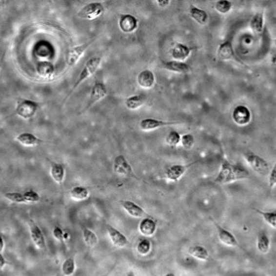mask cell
<instances>
[{
    "mask_svg": "<svg viewBox=\"0 0 276 276\" xmlns=\"http://www.w3.org/2000/svg\"><path fill=\"white\" fill-rule=\"evenodd\" d=\"M151 249H152V244L148 239H141L137 245L138 253L142 256L149 255Z\"/></svg>",
    "mask_w": 276,
    "mask_h": 276,
    "instance_id": "obj_34",
    "label": "cell"
},
{
    "mask_svg": "<svg viewBox=\"0 0 276 276\" xmlns=\"http://www.w3.org/2000/svg\"><path fill=\"white\" fill-rule=\"evenodd\" d=\"M275 44H276V40H275Z\"/></svg>",
    "mask_w": 276,
    "mask_h": 276,
    "instance_id": "obj_48",
    "label": "cell"
},
{
    "mask_svg": "<svg viewBox=\"0 0 276 276\" xmlns=\"http://www.w3.org/2000/svg\"><path fill=\"white\" fill-rule=\"evenodd\" d=\"M90 192L87 188L82 186H76L70 190V197L74 200L81 201L87 199L89 197Z\"/></svg>",
    "mask_w": 276,
    "mask_h": 276,
    "instance_id": "obj_29",
    "label": "cell"
},
{
    "mask_svg": "<svg viewBox=\"0 0 276 276\" xmlns=\"http://www.w3.org/2000/svg\"><path fill=\"white\" fill-rule=\"evenodd\" d=\"M104 12V7L100 2H94L87 3L80 10L78 16L82 19L96 20L99 17H100Z\"/></svg>",
    "mask_w": 276,
    "mask_h": 276,
    "instance_id": "obj_5",
    "label": "cell"
},
{
    "mask_svg": "<svg viewBox=\"0 0 276 276\" xmlns=\"http://www.w3.org/2000/svg\"><path fill=\"white\" fill-rule=\"evenodd\" d=\"M271 246V241L270 238L266 234V232H260L257 235V249L260 253L267 254L270 250Z\"/></svg>",
    "mask_w": 276,
    "mask_h": 276,
    "instance_id": "obj_27",
    "label": "cell"
},
{
    "mask_svg": "<svg viewBox=\"0 0 276 276\" xmlns=\"http://www.w3.org/2000/svg\"><path fill=\"white\" fill-rule=\"evenodd\" d=\"M120 205L124 208V211L133 217L140 218L143 217H149V215L145 213V210L141 207L131 200H122L120 201Z\"/></svg>",
    "mask_w": 276,
    "mask_h": 276,
    "instance_id": "obj_15",
    "label": "cell"
},
{
    "mask_svg": "<svg viewBox=\"0 0 276 276\" xmlns=\"http://www.w3.org/2000/svg\"><path fill=\"white\" fill-rule=\"evenodd\" d=\"M269 187L272 189L276 185V162L275 163L274 166L272 167V171L269 173Z\"/></svg>",
    "mask_w": 276,
    "mask_h": 276,
    "instance_id": "obj_41",
    "label": "cell"
},
{
    "mask_svg": "<svg viewBox=\"0 0 276 276\" xmlns=\"http://www.w3.org/2000/svg\"><path fill=\"white\" fill-rule=\"evenodd\" d=\"M138 82L139 86L145 89H150L155 83V77L151 70H142L138 75Z\"/></svg>",
    "mask_w": 276,
    "mask_h": 276,
    "instance_id": "obj_19",
    "label": "cell"
},
{
    "mask_svg": "<svg viewBox=\"0 0 276 276\" xmlns=\"http://www.w3.org/2000/svg\"><path fill=\"white\" fill-rule=\"evenodd\" d=\"M197 162V161H193L187 165H173V166H170L165 173L166 178L173 182L178 181L186 173V171Z\"/></svg>",
    "mask_w": 276,
    "mask_h": 276,
    "instance_id": "obj_13",
    "label": "cell"
},
{
    "mask_svg": "<svg viewBox=\"0 0 276 276\" xmlns=\"http://www.w3.org/2000/svg\"><path fill=\"white\" fill-rule=\"evenodd\" d=\"M38 109L39 103L38 102L28 99H20L17 101L16 113L22 119H29L36 115Z\"/></svg>",
    "mask_w": 276,
    "mask_h": 276,
    "instance_id": "obj_3",
    "label": "cell"
},
{
    "mask_svg": "<svg viewBox=\"0 0 276 276\" xmlns=\"http://www.w3.org/2000/svg\"><path fill=\"white\" fill-rule=\"evenodd\" d=\"M164 68L172 72L178 74H187L191 71V67L183 61H165L162 64Z\"/></svg>",
    "mask_w": 276,
    "mask_h": 276,
    "instance_id": "obj_23",
    "label": "cell"
},
{
    "mask_svg": "<svg viewBox=\"0 0 276 276\" xmlns=\"http://www.w3.org/2000/svg\"><path fill=\"white\" fill-rule=\"evenodd\" d=\"M100 57L95 56L92 57V59H90L88 61H87V63L85 64V66H83L82 71L80 72L79 77H78L77 79L75 81V84L73 86L72 89L69 92L68 96H66V99H64V103L66 102V99L71 96V94L74 92V91L76 90L82 82H84L85 80L87 79L90 76H92L93 74H95L97 69L99 68V66L101 63Z\"/></svg>",
    "mask_w": 276,
    "mask_h": 276,
    "instance_id": "obj_2",
    "label": "cell"
},
{
    "mask_svg": "<svg viewBox=\"0 0 276 276\" xmlns=\"http://www.w3.org/2000/svg\"><path fill=\"white\" fill-rule=\"evenodd\" d=\"M176 276V275L174 274V273H167V274L163 275V276Z\"/></svg>",
    "mask_w": 276,
    "mask_h": 276,
    "instance_id": "obj_46",
    "label": "cell"
},
{
    "mask_svg": "<svg viewBox=\"0 0 276 276\" xmlns=\"http://www.w3.org/2000/svg\"><path fill=\"white\" fill-rule=\"evenodd\" d=\"M138 230L143 236L151 237L157 231V223L152 218L145 217L140 220Z\"/></svg>",
    "mask_w": 276,
    "mask_h": 276,
    "instance_id": "obj_17",
    "label": "cell"
},
{
    "mask_svg": "<svg viewBox=\"0 0 276 276\" xmlns=\"http://www.w3.org/2000/svg\"><path fill=\"white\" fill-rule=\"evenodd\" d=\"M16 140L24 146H35L44 142V140L31 133H22L17 137Z\"/></svg>",
    "mask_w": 276,
    "mask_h": 276,
    "instance_id": "obj_22",
    "label": "cell"
},
{
    "mask_svg": "<svg viewBox=\"0 0 276 276\" xmlns=\"http://www.w3.org/2000/svg\"><path fill=\"white\" fill-rule=\"evenodd\" d=\"M108 276V275H101V276Z\"/></svg>",
    "mask_w": 276,
    "mask_h": 276,
    "instance_id": "obj_47",
    "label": "cell"
},
{
    "mask_svg": "<svg viewBox=\"0 0 276 276\" xmlns=\"http://www.w3.org/2000/svg\"><path fill=\"white\" fill-rule=\"evenodd\" d=\"M106 230L108 232V237L110 238L113 246L118 248H123L129 244V239L127 238L124 234L117 230L110 225H106Z\"/></svg>",
    "mask_w": 276,
    "mask_h": 276,
    "instance_id": "obj_10",
    "label": "cell"
},
{
    "mask_svg": "<svg viewBox=\"0 0 276 276\" xmlns=\"http://www.w3.org/2000/svg\"><path fill=\"white\" fill-rule=\"evenodd\" d=\"M5 241L4 239L2 237V235L0 234V253H2V251H4Z\"/></svg>",
    "mask_w": 276,
    "mask_h": 276,
    "instance_id": "obj_44",
    "label": "cell"
},
{
    "mask_svg": "<svg viewBox=\"0 0 276 276\" xmlns=\"http://www.w3.org/2000/svg\"><path fill=\"white\" fill-rule=\"evenodd\" d=\"M76 269L75 261L73 257H68L61 265V273L64 276H71L75 273Z\"/></svg>",
    "mask_w": 276,
    "mask_h": 276,
    "instance_id": "obj_33",
    "label": "cell"
},
{
    "mask_svg": "<svg viewBox=\"0 0 276 276\" xmlns=\"http://www.w3.org/2000/svg\"><path fill=\"white\" fill-rule=\"evenodd\" d=\"M250 177V173L243 166L230 163L227 160H224L217 176L214 179V183L217 184H227L235 181L246 179Z\"/></svg>",
    "mask_w": 276,
    "mask_h": 276,
    "instance_id": "obj_1",
    "label": "cell"
},
{
    "mask_svg": "<svg viewBox=\"0 0 276 276\" xmlns=\"http://www.w3.org/2000/svg\"><path fill=\"white\" fill-rule=\"evenodd\" d=\"M108 95V90L103 82H96L92 88V92L90 94V99L88 105L86 109H89L94 103L100 100Z\"/></svg>",
    "mask_w": 276,
    "mask_h": 276,
    "instance_id": "obj_14",
    "label": "cell"
},
{
    "mask_svg": "<svg viewBox=\"0 0 276 276\" xmlns=\"http://www.w3.org/2000/svg\"><path fill=\"white\" fill-rule=\"evenodd\" d=\"M217 58L220 61H229L235 59V53L230 40L222 43L217 50Z\"/></svg>",
    "mask_w": 276,
    "mask_h": 276,
    "instance_id": "obj_18",
    "label": "cell"
},
{
    "mask_svg": "<svg viewBox=\"0 0 276 276\" xmlns=\"http://www.w3.org/2000/svg\"><path fill=\"white\" fill-rule=\"evenodd\" d=\"M0 211H1V206H0Z\"/></svg>",
    "mask_w": 276,
    "mask_h": 276,
    "instance_id": "obj_49",
    "label": "cell"
},
{
    "mask_svg": "<svg viewBox=\"0 0 276 276\" xmlns=\"http://www.w3.org/2000/svg\"><path fill=\"white\" fill-rule=\"evenodd\" d=\"M145 99L146 97L143 94L131 96L125 100V106L130 110H136L145 103Z\"/></svg>",
    "mask_w": 276,
    "mask_h": 276,
    "instance_id": "obj_28",
    "label": "cell"
},
{
    "mask_svg": "<svg viewBox=\"0 0 276 276\" xmlns=\"http://www.w3.org/2000/svg\"><path fill=\"white\" fill-rule=\"evenodd\" d=\"M188 254L192 257L200 261H207L209 258V252L205 247L202 246H191L188 249Z\"/></svg>",
    "mask_w": 276,
    "mask_h": 276,
    "instance_id": "obj_26",
    "label": "cell"
},
{
    "mask_svg": "<svg viewBox=\"0 0 276 276\" xmlns=\"http://www.w3.org/2000/svg\"><path fill=\"white\" fill-rule=\"evenodd\" d=\"M37 74L42 79H50L54 75L55 67L50 61H42L38 62L36 67Z\"/></svg>",
    "mask_w": 276,
    "mask_h": 276,
    "instance_id": "obj_20",
    "label": "cell"
},
{
    "mask_svg": "<svg viewBox=\"0 0 276 276\" xmlns=\"http://www.w3.org/2000/svg\"><path fill=\"white\" fill-rule=\"evenodd\" d=\"M136 276L135 274H134V272L133 271H130V272H128L127 273L126 276Z\"/></svg>",
    "mask_w": 276,
    "mask_h": 276,
    "instance_id": "obj_45",
    "label": "cell"
},
{
    "mask_svg": "<svg viewBox=\"0 0 276 276\" xmlns=\"http://www.w3.org/2000/svg\"><path fill=\"white\" fill-rule=\"evenodd\" d=\"M23 194L26 204H35L40 200V195L33 190H27Z\"/></svg>",
    "mask_w": 276,
    "mask_h": 276,
    "instance_id": "obj_36",
    "label": "cell"
},
{
    "mask_svg": "<svg viewBox=\"0 0 276 276\" xmlns=\"http://www.w3.org/2000/svg\"><path fill=\"white\" fill-rule=\"evenodd\" d=\"M213 224L215 225L217 231L218 238L220 240L221 243L225 246H231V247H240V244L237 240L236 237L231 232L225 230L221 225H219L216 221H213Z\"/></svg>",
    "mask_w": 276,
    "mask_h": 276,
    "instance_id": "obj_9",
    "label": "cell"
},
{
    "mask_svg": "<svg viewBox=\"0 0 276 276\" xmlns=\"http://www.w3.org/2000/svg\"><path fill=\"white\" fill-rule=\"evenodd\" d=\"M253 210L258 213L265 220V222L271 227L276 229V210L275 211H261L257 208H253Z\"/></svg>",
    "mask_w": 276,
    "mask_h": 276,
    "instance_id": "obj_31",
    "label": "cell"
},
{
    "mask_svg": "<svg viewBox=\"0 0 276 276\" xmlns=\"http://www.w3.org/2000/svg\"><path fill=\"white\" fill-rule=\"evenodd\" d=\"M166 144L171 146H176L181 142L180 134L178 132L171 131L169 133L166 138Z\"/></svg>",
    "mask_w": 276,
    "mask_h": 276,
    "instance_id": "obj_38",
    "label": "cell"
},
{
    "mask_svg": "<svg viewBox=\"0 0 276 276\" xmlns=\"http://www.w3.org/2000/svg\"><path fill=\"white\" fill-rule=\"evenodd\" d=\"M192 49L186 45L178 43L171 49V57L174 59H176V61H184L185 59H187L189 57Z\"/></svg>",
    "mask_w": 276,
    "mask_h": 276,
    "instance_id": "obj_21",
    "label": "cell"
},
{
    "mask_svg": "<svg viewBox=\"0 0 276 276\" xmlns=\"http://www.w3.org/2000/svg\"><path fill=\"white\" fill-rule=\"evenodd\" d=\"M29 233H30L31 240L33 241L34 246L40 251L46 250V241H45V235L42 230L37 225L33 220L29 221Z\"/></svg>",
    "mask_w": 276,
    "mask_h": 276,
    "instance_id": "obj_6",
    "label": "cell"
},
{
    "mask_svg": "<svg viewBox=\"0 0 276 276\" xmlns=\"http://www.w3.org/2000/svg\"><path fill=\"white\" fill-rule=\"evenodd\" d=\"M4 197L7 200L15 204H26L25 199L21 192H7L5 193Z\"/></svg>",
    "mask_w": 276,
    "mask_h": 276,
    "instance_id": "obj_35",
    "label": "cell"
},
{
    "mask_svg": "<svg viewBox=\"0 0 276 276\" xmlns=\"http://www.w3.org/2000/svg\"><path fill=\"white\" fill-rule=\"evenodd\" d=\"M232 117H233L234 121L237 125L243 126V125L249 124L251 121V111L249 110V108H246V106H237L236 108H234V110L233 111Z\"/></svg>",
    "mask_w": 276,
    "mask_h": 276,
    "instance_id": "obj_11",
    "label": "cell"
},
{
    "mask_svg": "<svg viewBox=\"0 0 276 276\" xmlns=\"http://www.w3.org/2000/svg\"><path fill=\"white\" fill-rule=\"evenodd\" d=\"M178 124H180V122L165 121L154 118H146L140 120L139 127L143 131H151L156 129H159L161 127L172 126Z\"/></svg>",
    "mask_w": 276,
    "mask_h": 276,
    "instance_id": "obj_8",
    "label": "cell"
},
{
    "mask_svg": "<svg viewBox=\"0 0 276 276\" xmlns=\"http://www.w3.org/2000/svg\"><path fill=\"white\" fill-rule=\"evenodd\" d=\"M194 143L195 138L192 134H184L183 137H181V144L186 150H191L193 147Z\"/></svg>",
    "mask_w": 276,
    "mask_h": 276,
    "instance_id": "obj_39",
    "label": "cell"
},
{
    "mask_svg": "<svg viewBox=\"0 0 276 276\" xmlns=\"http://www.w3.org/2000/svg\"><path fill=\"white\" fill-rule=\"evenodd\" d=\"M190 16L195 21L200 24V25H205L208 21V16L204 10L200 9L199 7H195L192 5L190 7Z\"/></svg>",
    "mask_w": 276,
    "mask_h": 276,
    "instance_id": "obj_25",
    "label": "cell"
},
{
    "mask_svg": "<svg viewBox=\"0 0 276 276\" xmlns=\"http://www.w3.org/2000/svg\"><path fill=\"white\" fill-rule=\"evenodd\" d=\"M59 276V275H58V276Z\"/></svg>",
    "mask_w": 276,
    "mask_h": 276,
    "instance_id": "obj_50",
    "label": "cell"
},
{
    "mask_svg": "<svg viewBox=\"0 0 276 276\" xmlns=\"http://www.w3.org/2000/svg\"><path fill=\"white\" fill-rule=\"evenodd\" d=\"M7 264V260L2 253H0V271L4 268L5 266Z\"/></svg>",
    "mask_w": 276,
    "mask_h": 276,
    "instance_id": "obj_42",
    "label": "cell"
},
{
    "mask_svg": "<svg viewBox=\"0 0 276 276\" xmlns=\"http://www.w3.org/2000/svg\"><path fill=\"white\" fill-rule=\"evenodd\" d=\"M113 171L119 176H131L134 175L133 169L124 155H118L113 162Z\"/></svg>",
    "mask_w": 276,
    "mask_h": 276,
    "instance_id": "obj_12",
    "label": "cell"
},
{
    "mask_svg": "<svg viewBox=\"0 0 276 276\" xmlns=\"http://www.w3.org/2000/svg\"><path fill=\"white\" fill-rule=\"evenodd\" d=\"M82 237L84 242L88 247L93 248L98 243V237L92 230L87 228H82Z\"/></svg>",
    "mask_w": 276,
    "mask_h": 276,
    "instance_id": "obj_32",
    "label": "cell"
},
{
    "mask_svg": "<svg viewBox=\"0 0 276 276\" xmlns=\"http://www.w3.org/2000/svg\"><path fill=\"white\" fill-rule=\"evenodd\" d=\"M52 233H53V236H54V238L56 239L57 241H59L61 243L65 242V237H64L65 232L62 230L61 228L59 227V226H55Z\"/></svg>",
    "mask_w": 276,
    "mask_h": 276,
    "instance_id": "obj_40",
    "label": "cell"
},
{
    "mask_svg": "<svg viewBox=\"0 0 276 276\" xmlns=\"http://www.w3.org/2000/svg\"><path fill=\"white\" fill-rule=\"evenodd\" d=\"M50 175L53 179H54L57 183L61 184L63 183L64 178H65V167L63 165L57 162H51V167H50Z\"/></svg>",
    "mask_w": 276,
    "mask_h": 276,
    "instance_id": "obj_24",
    "label": "cell"
},
{
    "mask_svg": "<svg viewBox=\"0 0 276 276\" xmlns=\"http://www.w3.org/2000/svg\"><path fill=\"white\" fill-rule=\"evenodd\" d=\"M251 28L255 34H261L263 32L264 20L262 12H258L254 16L251 21Z\"/></svg>",
    "mask_w": 276,
    "mask_h": 276,
    "instance_id": "obj_30",
    "label": "cell"
},
{
    "mask_svg": "<svg viewBox=\"0 0 276 276\" xmlns=\"http://www.w3.org/2000/svg\"><path fill=\"white\" fill-rule=\"evenodd\" d=\"M215 8L221 14H226L232 9V3L228 0H220L216 2Z\"/></svg>",
    "mask_w": 276,
    "mask_h": 276,
    "instance_id": "obj_37",
    "label": "cell"
},
{
    "mask_svg": "<svg viewBox=\"0 0 276 276\" xmlns=\"http://www.w3.org/2000/svg\"><path fill=\"white\" fill-rule=\"evenodd\" d=\"M119 27L124 33H133L138 28V19L130 14L123 15L119 20Z\"/></svg>",
    "mask_w": 276,
    "mask_h": 276,
    "instance_id": "obj_16",
    "label": "cell"
},
{
    "mask_svg": "<svg viewBox=\"0 0 276 276\" xmlns=\"http://www.w3.org/2000/svg\"><path fill=\"white\" fill-rule=\"evenodd\" d=\"M158 5L161 7H166V6H168L169 3H170V1L169 0H158L156 1Z\"/></svg>",
    "mask_w": 276,
    "mask_h": 276,
    "instance_id": "obj_43",
    "label": "cell"
},
{
    "mask_svg": "<svg viewBox=\"0 0 276 276\" xmlns=\"http://www.w3.org/2000/svg\"><path fill=\"white\" fill-rule=\"evenodd\" d=\"M93 42L94 40H91L88 42L84 43L82 45L73 47L72 49L69 50L67 58H66V65L69 68L76 65L80 58L82 56V54H84V52L88 49V47L92 45Z\"/></svg>",
    "mask_w": 276,
    "mask_h": 276,
    "instance_id": "obj_7",
    "label": "cell"
},
{
    "mask_svg": "<svg viewBox=\"0 0 276 276\" xmlns=\"http://www.w3.org/2000/svg\"><path fill=\"white\" fill-rule=\"evenodd\" d=\"M245 158L256 173L262 176H267L269 175L270 166L264 158H262L258 155H255L253 153L246 154L245 155Z\"/></svg>",
    "mask_w": 276,
    "mask_h": 276,
    "instance_id": "obj_4",
    "label": "cell"
}]
</instances>
